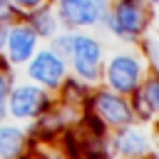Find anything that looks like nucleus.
Returning <instances> with one entry per match:
<instances>
[{
  "label": "nucleus",
  "mask_w": 159,
  "mask_h": 159,
  "mask_svg": "<svg viewBox=\"0 0 159 159\" xmlns=\"http://www.w3.org/2000/svg\"><path fill=\"white\" fill-rule=\"evenodd\" d=\"M109 35L134 42L144 35L149 25V2L147 0H112L107 15L99 22Z\"/></svg>",
  "instance_id": "obj_1"
},
{
  "label": "nucleus",
  "mask_w": 159,
  "mask_h": 159,
  "mask_svg": "<svg viewBox=\"0 0 159 159\" xmlns=\"http://www.w3.org/2000/svg\"><path fill=\"white\" fill-rule=\"evenodd\" d=\"M147 2H149V5H159V0H147Z\"/></svg>",
  "instance_id": "obj_15"
},
{
  "label": "nucleus",
  "mask_w": 159,
  "mask_h": 159,
  "mask_svg": "<svg viewBox=\"0 0 159 159\" xmlns=\"http://www.w3.org/2000/svg\"><path fill=\"white\" fill-rule=\"evenodd\" d=\"M22 17L30 22V27L37 32V37H52V35L60 30L57 12H55V7H52L50 2L35 7V10H30V12H25Z\"/></svg>",
  "instance_id": "obj_10"
},
{
  "label": "nucleus",
  "mask_w": 159,
  "mask_h": 159,
  "mask_svg": "<svg viewBox=\"0 0 159 159\" xmlns=\"http://www.w3.org/2000/svg\"><path fill=\"white\" fill-rule=\"evenodd\" d=\"M139 92H142V97L147 99V104L152 107L154 117H159V75L144 77L142 84H139Z\"/></svg>",
  "instance_id": "obj_12"
},
{
  "label": "nucleus",
  "mask_w": 159,
  "mask_h": 159,
  "mask_svg": "<svg viewBox=\"0 0 159 159\" xmlns=\"http://www.w3.org/2000/svg\"><path fill=\"white\" fill-rule=\"evenodd\" d=\"M109 5L112 0H55L52 7L65 30H82L99 25Z\"/></svg>",
  "instance_id": "obj_6"
},
{
  "label": "nucleus",
  "mask_w": 159,
  "mask_h": 159,
  "mask_svg": "<svg viewBox=\"0 0 159 159\" xmlns=\"http://www.w3.org/2000/svg\"><path fill=\"white\" fill-rule=\"evenodd\" d=\"M37 45H40V37L30 27V22L22 20V17L15 20L10 25V30H7V40H5V50H2L7 55V65H12V67L25 65L35 55Z\"/></svg>",
  "instance_id": "obj_8"
},
{
  "label": "nucleus",
  "mask_w": 159,
  "mask_h": 159,
  "mask_svg": "<svg viewBox=\"0 0 159 159\" xmlns=\"http://www.w3.org/2000/svg\"><path fill=\"white\" fill-rule=\"evenodd\" d=\"M2 2H7V0H0V5H2Z\"/></svg>",
  "instance_id": "obj_17"
},
{
  "label": "nucleus",
  "mask_w": 159,
  "mask_h": 159,
  "mask_svg": "<svg viewBox=\"0 0 159 159\" xmlns=\"http://www.w3.org/2000/svg\"><path fill=\"white\" fill-rule=\"evenodd\" d=\"M152 154H157V157H159V147H157V149H152Z\"/></svg>",
  "instance_id": "obj_16"
},
{
  "label": "nucleus",
  "mask_w": 159,
  "mask_h": 159,
  "mask_svg": "<svg viewBox=\"0 0 159 159\" xmlns=\"http://www.w3.org/2000/svg\"><path fill=\"white\" fill-rule=\"evenodd\" d=\"M27 132L22 127L0 122V157H20L27 152Z\"/></svg>",
  "instance_id": "obj_11"
},
{
  "label": "nucleus",
  "mask_w": 159,
  "mask_h": 159,
  "mask_svg": "<svg viewBox=\"0 0 159 159\" xmlns=\"http://www.w3.org/2000/svg\"><path fill=\"white\" fill-rule=\"evenodd\" d=\"M5 107H7V117H12L17 122H25V119L40 117L47 107H52V99H50L45 87L35 84V82H22V84L10 87Z\"/></svg>",
  "instance_id": "obj_5"
},
{
  "label": "nucleus",
  "mask_w": 159,
  "mask_h": 159,
  "mask_svg": "<svg viewBox=\"0 0 159 159\" xmlns=\"http://www.w3.org/2000/svg\"><path fill=\"white\" fill-rule=\"evenodd\" d=\"M107 147H109V154H114V157H147V154H152L149 134L144 129L134 127V122L117 127V132L107 142Z\"/></svg>",
  "instance_id": "obj_9"
},
{
  "label": "nucleus",
  "mask_w": 159,
  "mask_h": 159,
  "mask_svg": "<svg viewBox=\"0 0 159 159\" xmlns=\"http://www.w3.org/2000/svg\"><path fill=\"white\" fill-rule=\"evenodd\" d=\"M89 99V107H92V114L99 117L107 127H124V124H132L134 122V114H132V104L124 99V94L114 92V89H97L92 92Z\"/></svg>",
  "instance_id": "obj_7"
},
{
  "label": "nucleus",
  "mask_w": 159,
  "mask_h": 159,
  "mask_svg": "<svg viewBox=\"0 0 159 159\" xmlns=\"http://www.w3.org/2000/svg\"><path fill=\"white\" fill-rule=\"evenodd\" d=\"M67 65L75 70V75L82 82H87V84L99 82L102 65H104L102 42L89 32L72 30V42H70V50H67Z\"/></svg>",
  "instance_id": "obj_2"
},
{
  "label": "nucleus",
  "mask_w": 159,
  "mask_h": 159,
  "mask_svg": "<svg viewBox=\"0 0 159 159\" xmlns=\"http://www.w3.org/2000/svg\"><path fill=\"white\" fill-rule=\"evenodd\" d=\"M12 87V75H10V65L7 60H0V102L7 99V92Z\"/></svg>",
  "instance_id": "obj_13"
},
{
  "label": "nucleus",
  "mask_w": 159,
  "mask_h": 159,
  "mask_svg": "<svg viewBox=\"0 0 159 159\" xmlns=\"http://www.w3.org/2000/svg\"><path fill=\"white\" fill-rule=\"evenodd\" d=\"M22 15L25 12H30V10H35V7H40V5H45V2H50V0H10Z\"/></svg>",
  "instance_id": "obj_14"
},
{
  "label": "nucleus",
  "mask_w": 159,
  "mask_h": 159,
  "mask_svg": "<svg viewBox=\"0 0 159 159\" xmlns=\"http://www.w3.org/2000/svg\"><path fill=\"white\" fill-rule=\"evenodd\" d=\"M67 70H70L67 57H62V55L55 52L52 47H42V50L37 47L35 55L25 62V72H27L30 82L45 87L47 92L60 89V87L65 84V80H67Z\"/></svg>",
  "instance_id": "obj_4"
},
{
  "label": "nucleus",
  "mask_w": 159,
  "mask_h": 159,
  "mask_svg": "<svg viewBox=\"0 0 159 159\" xmlns=\"http://www.w3.org/2000/svg\"><path fill=\"white\" fill-rule=\"evenodd\" d=\"M144 72H147V65L134 52H114L102 65V77H104L107 87L124 97L132 94L134 89H139L142 80L147 77Z\"/></svg>",
  "instance_id": "obj_3"
}]
</instances>
